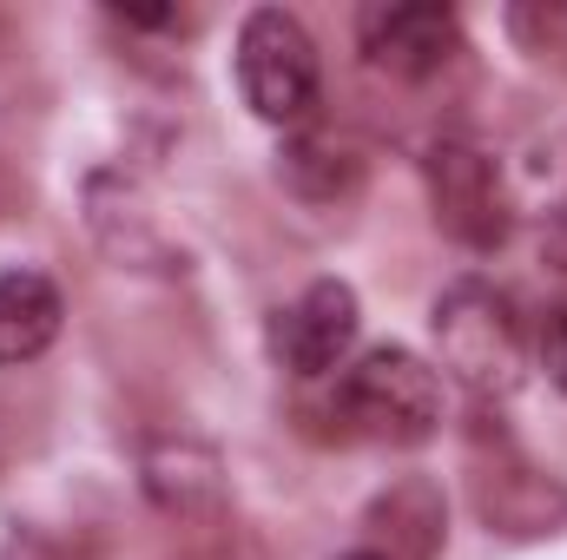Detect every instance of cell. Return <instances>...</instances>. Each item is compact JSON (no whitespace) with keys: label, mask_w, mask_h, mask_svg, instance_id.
I'll return each mask as SVG.
<instances>
[{"label":"cell","mask_w":567,"mask_h":560,"mask_svg":"<svg viewBox=\"0 0 567 560\" xmlns=\"http://www.w3.org/2000/svg\"><path fill=\"white\" fill-rule=\"evenodd\" d=\"M357 323H363L357 290L343 278H317L310 290H297L278 317H271V356H278L290 376H330L350 356Z\"/></svg>","instance_id":"52a82bcc"},{"label":"cell","mask_w":567,"mask_h":560,"mask_svg":"<svg viewBox=\"0 0 567 560\" xmlns=\"http://www.w3.org/2000/svg\"><path fill=\"white\" fill-rule=\"evenodd\" d=\"M508 33L528 53H555L567 46V7H508Z\"/></svg>","instance_id":"4fadbf2b"},{"label":"cell","mask_w":567,"mask_h":560,"mask_svg":"<svg viewBox=\"0 0 567 560\" xmlns=\"http://www.w3.org/2000/svg\"><path fill=\"white\" fill-rule=\"evenodd\" d=\"M423 185L429 211L442 225V238H455L462 251H502L515 231V198L502 165L475 139H435L423 152Z\"/></svg>","instance_id":"5b68a950"},{"label":"cell","mask_w":567,"mask_h":560,"mask_svg":"<svg viewBox=\"0 0 567 560\" xmlns=\"http://www.w3.org/2000/svg\"><path fill=\"white\" fill-rule=\"evenodd\" d=\"M535 370L567 396V303H548L535 317Z\"/></svg>","instance_id":"7c38bea8"},{"label":"cell","mask_w":567,"mask_h":560,"mask_svg":"<svg viewBox=\"0 0 567 560\" xmlns=\"http://www.w3.org/2000/svg\"><path fill=\"white\" fill-rule=\"evenodd\" d=\"M238 93L265 126H303L317 113L323 73H317V40L303 33L297 13L251 7L238 27Z\"/></svg>","instance_id":"3957f363"},{"label":"cell","mask_w":567,"mask_h":560,"mask_svg":"<svg viewBox=\"0 0 567 560\" xmlns=\"http://www.w3.org/2000/svg\"><path fill=\"white\" fill-rule=\"evenodd\" d=\"M357 46L390 80H435L462 53V20L435 0H377L357 13Z\"/></svg>","instance_id":"8992f818"},{"label":"cell","mask_w":567,"mask_h":560,"mask_svg":"<svg viewBox=\"0 0 567 560\" xmlns=\"http://www.w3.org/2000/svg\"><path fill=\"white\" fill-rule=\"evenodd\" d=\"M449 541V501L429 475L390 481L370 508H363V548L383 560H435Z\"/></svg>","instance_id":"9c48e42d"},{"label":"cell","mask_w":567,"mask_h":560,"mask_svg":"<svg viewBox=\"0 0 567 560\" xmlns=\"http://www.w3.org/2000/svg\"><path fill=\"white\" fill-rule=\"evenodd\" d=\"M140 488L152 495L158 515H178V521H198V515H218L225 508V462L205 435L192 428H165L140 448Z\"/></svg>","instance_id":"ba28073f"},{"label":"cell","mask_w":567,"mask_h":560,"mask_svg":"<svg viewBox=\"0 0 567 560\" xmlns=\"http://www.w3.org/2000/svg\"><path fill=\"white\" fill-rule=\"evenodd\" d=\"M555 251L567 258V211H561V225H555Z\"/></svg>","instance_id":"5bb4252c"},{"label":"cell","mask_w":567,"mask_h":560,"mask_svg":"<svg viewBox=\"0 0 567 560\" xmlns=\"http://www.w3.org/2000/svg\"><path fill=\"white\" fill-rule=\"evenodd\" d=\"M435 363L482 403H502L522 390L528 370V330L508 303V290H495L488 278H455L435 297Z\"/></svg>","instance_id":"6da1fadb"},{"label":"cell","mask_w":567,"mask_h":560,"mask_svg":"<svg viewBox=\"0 0 567 560\" xmlns=\"http://www.w3.org/2000/svg\"><path fill=\"white\" fill-rule=\"evenodd\" d=\"M60 317H66V297L47 271H33V265L0 271V370L47 356L60 336Z\"/></svg>","instance_id":"8fae6325"},{"label":"cell","mask_w":567,"mask_h":560,"mask_svg":"<svg viewBox=\"0 0 567 560\" xmlns=\"http://www.w3.org/2000/svg\"><path fill=\"white\" fill-rule=\"evenodd\" d=\"M363 178H370L363 152L350 139H337V133H290L278 145V185L297 205H323V211L350 205L363 191Z\"/></svg>","instance_id":"30bf717a"},{"label":"cell","mask_w":567,"mask_h":560,"mask_svg":"<svg viewBox=\"0 0 567 560\" xmlns=\"http://www.w3.org/2000/svg\"><path fill=\"white\" fill-rule=\"evenodd\" d=\"M337 416L357 435H370V442L416 448L442 428V383H435V370L416 350L377 343L337 376Z\"/></svg>","instance_id":"7a4b0ae2"},{"label":"cell","mask_w":567,"mask_h":560,"mask_svg":"<svg viewBox=\"0 0 567 560\" xmlns=\"http://www.w3.org/2000/svg\"><path fill=\"white\" fill-rule=\"evenodd\" d=\"M337 560H383V554H370V548H350V554H337Z\"/></svg>","instance_id":"9a60e30c"},{"label":"cell","mask_w":567,"mask_h":560,"mask_svg":"<svg viewBox=\"0 0 567 560\" xmlns=\"http://www.w3.org/2000/svg\"><path fill=\"white\" fill-rule=\"evenodd\" d=\"M468 501L482 515L488 535H508V541H548L567 528V481L548 475L542 462H528L502 428L475 435V455H468Z\"/></svg>","instance_id":"277c9868"}]
</instances>
